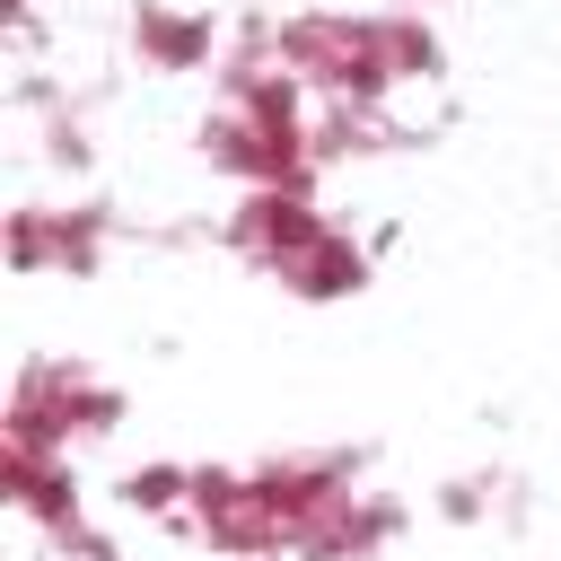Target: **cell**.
Instances as JSON below:
<instances>
[{
	"label": "cell",
	"mask_w": 561,
	"mask_h": 561,
	"mask_svg": "<svg viewBox=\"0 0 561 561\" xmlns=\"http://www.w3.org/2000/svg\"><path fill=\"white\" fill-rule=\"evenodd\" d=\"M105 245H114V210L105 202H70V210H44V202H18L9 228H0V254L18 280H96L105 272Z\"/></svg>",
	"instance_id": "obj_1"
},
{
	"label": "cell",
	"mask_w": 561,
	"mask_h": 561,
	"mask_svg": "<svg viewBox=\"0 0 561 561\" xmlns=\"http://www.w3.org/2000/svg\"><path fill=\"white\" fill-rule=\"evenodd\" d=\"M184 526H193V535H202L219 561H272V552H289L280 517L263 508L254 473H237V465H193V500H184Z\"/></svg>",
	"instance_id": "obj_2"
},
{
	"label": "cell",
	"mask_w": 561,
	"mask_h": 561,
	"mask_svg": "<svg viewBox=\"0 0 561 561\" xmlns=\"http://www.w3.org/2000/svg\"><path fill=\"white\" fill-rule=\"evenodd\" d=\"M368 35H377V53H386V70H394V88H430L438 70H447V53H438V26L421 18V9H368Z\"/></svg>",
	"instance_id": "obj_8"
},
{
	"label": "cell",
	"mask_w": 561,
	"mask_h": 561,
	"mask_svg": "<svg viewBox=\"0 0 561 561\" xmlns=\"http://www.w3.org/2000/svg\"><path fill=\"white\" fill-rule=\"evenodd\" d=\"M491 500H500V482H491V473H456V482L438 491V508H447V517H482Z\"/></svg>",
	"instance_id": "obj_10"
},
{
	"label": "cell",
	"mask_w": 561,
	"mask_h": 561,
	"mask_svg": "<svg viewBox=\"0 0 561 561\" xmlns=\"http://www.w3.org/2000/svg\"><path fill=\"white\" fill-rule=\"evenodd\" d=\"M131 53H140V70H158V79H193V70H219L228 35H219V18L193 9V0H131Z\"/></svg>",
	"instance_id": "obj_4"
},
{
	"label": "cell",
	"mask_w": 561,
	"mask_h": 561,
	"mask_svg": "<svg viewBox=\"0 0 561 561\" xmlns=\"http://www.w3.org/2000/svg\"><path fill=\"white\" fill-rule=\"evenodd\" d=\"M324 228H333V219H324V202H316L307 184H263V193H237V210H228V228H219V237H228L254 272H272V280H280V272H289Z\"/></svg>",
	"instance_id": "obj_3"
},
{
	"label": "cell",
	"mask_w": 561,
	"mask_h": 561,
	"mask_svg": "<svg viewBox=\"0 0 561 561\" xmlns=\"http://www.w3.org/2000/svg\"><path fill=\"white\" fill-rule=\"evenodd\" d=\"M114 500H123L131 517H184V500H193V465H131V473L114 482Z\"/></svg>",
	"instance_id": "obj_9"
},
{
	"label": "cell",
	"mask_w": 561,
	"mask_h": 561,
	"mask_svg": "<svg viewBox=\"0 0 561 561\" xmlns=\"http://www.w3.org/2000/svg\"><path fill=\"white\" fill-rule=\"evenodd\" d=\"M280 289L289 298H307V307H333V298H359L368 289V245L351 237V228H324L289 272H280Z\"/></svg>",
	"instance_id": "obj_7"
},
{
	"label": "cell",
	"mask_w": 561,
	"mask_h": 561,
	"mask_svg": "<svg viewBox=\"0 0 561 561\" xmlns=\"http://www.w3.org/2000/svg\"><path fill=\"white\" fill-rule=\"evenodd\" d=\"M403 9H421V0H403Z\"/></svg>",
	"instance_id": "obj_11"
},
{
	"label": "cell",
	"mask_w": 561,
	"mask_h": 561,
	"mask_svg": "<svg viewBox=\"0 0 561 561\" xmlns=\"http://www.w3.org/2000/svg\"><path fill=\"white\" fill-rule=\"evenodd\" d=\"M394 535H403V508H394L386 491H342V500L307 526L298 552H307V561H377Z\"/></svg>",
	"instance_id": "obj_6"
},
{
	"label": "cell",
	"mask_w": 561,
	"mask_h": 561,
	"mask_svg": "<svg viewBox=\"0 0 561 561\" xmlns=\"http://www.w3.org/2000/svg\"><path fill=\"white\" fill-rule=\"evenodd\" d=\"M0 482H9V508H18L26 526H44V535H70V526H88L70 456H35V447H9V456H0Z\"/></svg>",
	"instance_id": "obj_5"
}]
</instances>
